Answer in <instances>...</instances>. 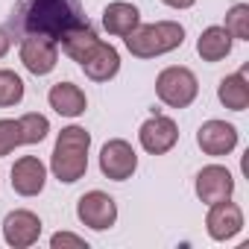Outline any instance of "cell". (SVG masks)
Returning a JSON list of instances; mask_svg holds the SVG:
<instances>
[{
	"mask_svg": "<svg viewBox=\"0 0 249 249\" xmlns=\"http://www.w3.org/2000/svg\"><path fill=\"white\" fill-rule=\"evenodd\" d=\"M79 0H18L12 12V27L24 36H50L62 38L68 30L85 24Z\"/></svg>",
	"mask_w": 249,
	"mask_h": 249,
	"instance_id": "cell-1",
	"label": "cell"
},
{
	"mask_svg": "<svg viewBox=\"0 0 249 249\" xmlns=\"http://www.w3.org/2000/svg\"><path fill=\"white\" fill-rule=\"evenodd\" d=\"M88 150H91V135L82 126H65L59 132L53 156H50L53 176L65 185L79 182L88 170Z\"/></svg>",
	"mask_w": 249,
	"mask_h": 249,
	"instance_id": "cell-2",
	"label": "cell"
},
{
	"mask_svg": "<svg viewBox=\"0 0 249 249\" xmlns=\"http://www.w3.org/2000/svg\"><path fill=\"white\" fill-rule=\"evenodd\" d=\"M126 50L135 59H156L164 53H173L185 41V27L179 21H156V24H138L126 38Z\"/></svg>",
	"mask_w": 249,
	"mask_h": 249,
	"instance_id": "cell-3",
	"label": "cell"
},
{
	"mask_svg": "<svg viewBox=\"0 0 249 249\" xmlns=\"http://www.w3.org/2000/svg\"><path fill=\"white\" fill-rule=\"evenodd\" d=\"M156 94L164 106L170 108H188L196 94H199V82L194 76L191 68H182V65H170L159 73L156 79Z\"/></svg>",
	"mask_w": 249,
	"mask_h": 249,
	"instance_id": "cell-4",
	"label": "cell"
},
{
	"mask_svg": "<svg viewBox=\"0 0 249 249\" xmlns=\"http://www.w3.org/2000/svg\"><path fill=\"white\" fill-rule=\"evenodd\" d=\"M135 170H138V156H135V150H132L129 141L111 138V141L103 144V150H100V173L106 179L126 182Z\"/></svg>",
	"mask_w": 249,
	"mask_h": 249,
	"instance_id": "cell-5",
	"label": "cell"
},
{
	"mask_svg": "<svg viewBox=\"0 0 249 249\" xmlns=\"http://www.w3.org/2000/svg\"><path fill=\"white\" fill-rule=\"evenodd\" d=\"M76 217L82 226H88L94 231H106L117 223V202L103 191H88L76 202Z\"/></svg>",
	"mask_w": 249,
	"mask_h": 249,
	"instance_id": "cell-6",
	"label": "cell"
},
{
	"mask_svg": "<svg viewBox=\"0 0 249 249\" xmlns=\"http://www.w3.org/2000/svg\"><path fill=\"white\" fill-rule=\"evenodd\" d=\"M138 141L141 147L150 153V156H164L176 147L179 141V126H176V120L167 117V114H153L150 120L141 123V129H138Z\"/></svg>",
	"mask_w": 249,
	"mask_h": 249,
	"instance_id": "cell-7",
	"label": "cell"
},
{
	"mask_svg": "<svg viewBox=\"0 0 249 249\" xmlns=\"http://www.w3.org/2000/svg\"><path fill=\"white\" fill-rule=\"evenodd\" d=\"M21 62L30 73L36 76H47L56 62H59V41L50 36H24L21 41Z\"/></svg>",
	"mask_w": 249,
	"mask_h": 249,
	"instance_id": "cell-8",
	"label": "cell"
},
{
	"mask_svg": "<svg viewBox=\"0 0 249 249\" xmlns=\"http://www.w3.org/2000/svg\"><path fill=\"white\" fill-rule=\"evenodd\" d=\"M205 229H208L211 240H231L243 229V211H240V205L231 202V196L220 199V202H211L208 217H205Z\"/></svg>",
	"mask_w": 249,
	"mask_h": 249,
	"instance_id": "cell-9",
	"label": "cell"
},
{
	"mask_svg": "<svg viewBox=\"0 0 249 249\" xmlns=\"http://www.w3.org/2000/svg\"><path fill=\"white\" fill-rule=\"evenodd\" d=\"M196 144L205 156H229L234 147H237V129L226 120H205L199 132H196Z\"/></svg>",
	"mask_w": 249,
	"mask_h": 249,
	"instance_id": "cell-10",
	"label": "cell"
},
{
	"mask_svg": "<svg viewBox=\"0 0 249 249\" xmlns=\"http://www.w3.org/2000/svg\"><path fill=\"white\" fill-rule=\"evenodd\" d=\"M234 194V176L223 164H208L196 173V196L199 202L211 205L220 199H229Z\"/></svg>",
	"mask_w": 249,
	"mask_h": 249,
	"instance_id": "cell-11",
	"label": "cell"
},
{
	"mask_svg": "<svg viewBox=\"0 0 249 249\" xmlns=\"http://www.w3.org/2000/svg\"><path fill=\"white\" fill-rule=\"evenodd\" d=\"M3 237H6V243L12 249L33 246L41 237V220H38V214H33L27 208H18V211L6 214V220H3Z\"/></svg>",
	"mask_w": 249,
	"mask_h": 249,
	"instance_id": "cell-12",
	"label": "cell"
},
{
	"mask_svg": "<svg viewBox=\"0 0 249 249\" xmlns=\"http://www.w3.org/2000/svg\"><path fill=\"white\" fill-rule=\"evenodd\" d=\"M47 182V167L36 156H21L12 164V188L21 196H38Z\"/></svg>",
	"mask_w": 249,
	"mask_h": 249,
	"instance_id": "cell-13",
	"label": "cell"
},
{
	"mask_svg": "<svg viewBox=\"0 0 249 249\" xmlns=\"http://www.w3.org/2000/svg\"><path fill=\"white\" fill-rule=\"evenodd\" d=\"M79 68L85 71L88 79H94V82H108V79H114L117 71H120V53H117L111 44L97 41L94 50L79 62Z\"/></svg>",
	"mask_w": 249,
	"mask_h": 249,
	"instance_id": "cell-14",
	"label": "cell"
},
{
	"mask_svg": "<svg viewBox=\"0 0 249 249\" xmlns=\"http://www.w3.org/2000/svg\"><path fill=\"white\" fill-rule=\"evenodd\" d=\"M138 24H141V12H138V6L126 3V0H114V3H108L103 9V27L108 36L126 38Z\"/></svg>",
	"mask_w": 249,
	"mask_h": 249,
	"instance_id": "cell-15",
	"label": "cell"
},
{
	"mask_svg": "<svg viewBox=\"0 0 249 249\" xmlns=\"http://www.w3.org/2000/svg\"><path fill=\"white\" fill-rule=\"evenodd\" d=\"M47 100H50V108L56 114H62V117H79L85 111V106H88L85 91L79 85H73V82H56L50 88Z\"/></svg>",
	"mask_w": 249,
	"mask_h": 249,
	"instance_id": "cell-16",
	"label": "cell"
},
{
	"mask_svg": "<svg viewBox=\"0 0 249 249\" xmlns=\"http://www.w3.org/2000/svg\"><path fill=\"white\" fill-rule=\"evenodd\" d=\"M234 38L229 36L226 27H205L196 38V53L202 62H223L231 53Z\"/></svg>",
	"mask_w": 249,
	"mask_h": 249,
	"instance_id": "cell-17",
	"label": "cell"
},
{
	"mask_svg": "<svg viewBox=\"0 0 249 249\" xmlns=\"http://www.w3.org/2000/svg\"><path fill=\"white\" fill-rule=\"evenodd\" d=\"M217 97L226 108L231 111H243L249 106V82H246V68L237 71V73H229L220 79L217 85Z\"/></svg>",
	"mask_w": 249,
	"mask_h": 249,
	"instance_id": "cell-18",
	"label": "cell"
},
{
	"mask_svg": "<svg viewBox=\"0 0 249 249\" xmlns=\"http://www.w3.org/2000/svg\"><path fill=\"white\" fill-rule=\"evenodd\" d=\"M100 38H97V33H94V27L85 21V24H79V27H73V30H68L62 38H59V44H62V50L73 59V62H82L91 50H94V44H97Z\"/></svg>",
	"mask_w": 249,
	"mask_h": 249,
	"instance_id": "cell-19",
	"label": "cell"
},
{
	"mask_svg": "<svg viewBox=\"0 0 249 249\" xmlns=\"http://www.w3.org/2000/svg\"><path fill=\"white\" fill-rule=\"evenodd\" d=\"M18 126H21V144H41L50 132V120L38 111H30L18 117Z\"/></svg>",
	"mask_w": 249,
	"mask_h": 249,
	"instance_id": "cell-20",
	"label": "cell"
},
{
	"mask_svg": "<svg viewBox=\"0 0 249 249\" xmlns=\"http://www.w3.org/2000/svg\"><path fill=\"white\" fill-rule=\"evenodd\" d=\"M24 100V79L15 71H0V108L18 106Z\"/></svg>",
	"mask_w": 249,
	"mask_h": 249,
	"instance_id": "cell-21",
	"label": "cell"
},
{
	"mask_svg": "<svg viewBox=\"0 0 249 249\" xmlns=\"http://www.w3.org/2000/svg\"><path fill=\"white\" fill-rule=\"evenodd\" d=\"M226 30L231 38L249 41V3H234L226 12Z\"/></svg>",
	"mask_w": 249,
	"mask_h": 249,
	"instance_id": "cell-22",
	"label": "cell"
},
{
	"mask_svg": "<svg viewBox=\"0 0 249 249\" xmlns=\"http://www.w3.org/2000/svg\"><path fill=\"white\" fill-rule=\"evenodd\" d=\"M15 147H21V126L18 120H0V159L9 156Z\"/></svg>",
	"mask_w": 249,
	"mask_h": 249,
	"instance_id": "cell-23",
	"label": "cell"
},
{
	"mask_svg": "<svg viewBox=\"0 0 249 249\" xmlns=\"http://www.w3.org/2000/svg\"><path fill=\"white\" fill-rule=\"evenodd\" d=\"M50 246L53 249H62V246H73V249H88V243L79 237V234H71V231H56L50 237Z\"/></svg>",
	"mask_w": 249,
	"mask_h": 249,
	"instance_id": "cell-24",
	"label": "cell"
},
{
	"mask_svg": "<svg viewBox=\"0 0 249 249\" xmlns=\"http://www.w3.org/2000/svg\"><path fill=\"white\" fill-rule=\"evenodd\" d=\"M164 6H170V9H191L196 0H161Z\"/></svg>",
	"mask_w": 249,
	"mask_h": 249,
	"instance_id": "cell-25",
	"label": "cell"
},
{
	"mask_svg": "<svg viewBox=\"0 0 249 249\" xmlns=\"http://www.w3.org/2000/svg\"><path fill=\"white\" fill-rule=\"evenodd\" d=\"M9 47H12V38H9V33H6V30H0V59H3V56L9 53Z\"/></svg>",
	"mask_w": 249,
	"mask_h": 249,
	"instance_id": "cell-26",
	"label": "cell"
}]
</instances>
